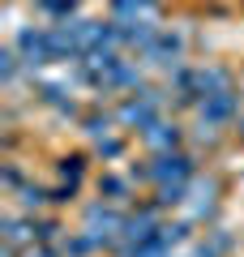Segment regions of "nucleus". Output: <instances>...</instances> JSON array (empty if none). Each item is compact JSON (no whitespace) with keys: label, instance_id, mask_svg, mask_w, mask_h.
Here are the masks:
<instances>
[{"label":"nucleus","instance_id":"f257e3e1","mask_svg":"<svg viewBox=\"0 0 244 257\" xmlns=\"http://www.w3.org/2000/svg\"><path fill=\"white\" fill-rule=\"evenodd\" d=\"M18 47L26 52V60H30V64H39V60H47V56H52V43H47V35H35V30H22Z\"/></svg>","mask_w":244,"mask_h":257},{"label":"nucleus","instance_id":"f03ea898","mask_svg":"<svg viewBox=\"0 0 244 257\" xmlns=\"http://www.w3.org/2000/svg\"><path fill=\"white\" fill-rule=\"evenodd\" d=\"M154 176H159V180H167V176H172V180H184V176H189V159H180V155H163L159 167H154Z\"/></svg>","mask_w":244,"mask_h":257},{"label":"nucleus","instance_id":"7ed1b4c3","mask_svg":"<svg viewBox=\"0 0 244 257\" xmlns=\"http://www.w3.org/2000/svg\"><path fill=\"white\" fill-rule=\"evenodd\" d=\"M146 142H150V146H167V142H176V128L167 133V124H150V133H146Z\"/></svg>","mask_w":244,"mask_h":257}]
</instances>
